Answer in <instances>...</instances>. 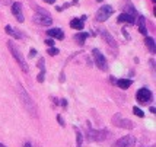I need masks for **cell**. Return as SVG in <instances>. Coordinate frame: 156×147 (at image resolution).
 <instances>
[{
    "mask_svg": "<svg viewBox=\"0 0 156 147\" xmlns=\"http://www.w3.org/2000/svg\"><path fill=\"white\" fill-rule=\"evenodd\" d=\"M18 95H19V98H21V101H22V105L25 107V109L28 111V114H29L31 116L37 118V116H38L37 105H35L34 99L29 96V93L25 90V87H24L21 83H18Z\"/></svg>",
    "mask_w": 156,
    "mask_h": 147,
    "instance_id": "obj_1",
    "label": "cell"
},
{
    "mask_svg": "<svg viewBox=\"0 0 156 147\" xmlns=\"http://www.w3.org/2000/svg\"><path fill=\"white\" fill-rule=\"evenodd\" d=\"M7 48H9V51L12 53L13 58L16 60V63L19 64L21 70H22L24 73H28V64H26V61H25V57L22 55V53L19 51V48L13 44V41H9V42H7Z\"/></svg>",
    "mask_w": 156,
    "mask_h": 147,
    "instance_id": "obj_2",
    "label": "cell"
},
{
    "mask_svg": "<svg viewBox=\"0 0 156 147\" xmlns=\"http://www.w3.org/2000/svg\"><path fill=\"white\" fill-rule=\"evenodd\" d=\"M89 128H88V136H89V140L92 141H104L107 138V136L110 134L107 130H92L90 124L88 122Z\"/></svg>",
    "mask_w": 156,
    "mask_h": 147,
    "instance_id": "obj_3",
    "label": "cell"
},
{
    "mask_svg": "<svg viewBox=\"0 0 156 147\" xmlns=\"http://www.w3.org/2000/svg\"><path fill=\"white\" fill-rule=\"evenodd\" d=\"M92 57H93V60H95L96 67H99L102 72H105V70L108 69L107 58H105V55H104V54H102L98 48H93V50H92Z\"/></svg>",
    "mask_w": 156,
    "mask_h": 147,
    "instance_id": "obj_4",
    "label": "cell"
},
{
    "mask_svg": "<svg viewBox=\"0 0 156 147\" xmlns=\"http://www.w3.org/2000/svg\"><path fill=\"white\" fill-rule=\"evenodd\" d=\"M113 12H114L113 6L105 4V6H102L101 9H98V12L95 13V19H96L98 22H104V21H107V19L113 15Z\"/></svg>",
    "mask_w": 156,
    "mask_h": 147,
    "instance_id": "obj_5",
    "label": "cell"
},
{
    "mask_svg": "<svg viewBox=\"0 0 156 147\" xmlns=\"http://www.w3.org/2000/svg\"><path fill=\"white\" fill-rule=\"evenodd\" d=\"M113 122H114L117 127H121V128H127V130H131V128L134 127V124H133L130 119H127V118H123L120 114H115V115L113 116Z\"/></svg>",
    "mask_w": 156,
    "mask_h": 147,
    "instance_id": "obj_6",
    "label": "cell"
},
{
    "mask_svg": "<svg viewBox=\"0 0 156 147\" xmlns=\"http://www.w3.org/2000/svg\"><path fill=\"white\" fill-rule=\"evenodd\" d=\"M150 98H152V92H150L147 87H142V89H139L137 93H136V99H137L140 104H147V102L150 101Z\"/></svg>",
    "mask_w": 156,
    "mask_h": 147,
    "instance_id": "obj_7",
    "label": "cell"
},
{
    "mask_svg": "<svg viewBox=\"0 0 156 147\" xmlns=\"http://www.w3.org/2000/svg\"><path fill=\"white\" fill-rule=\"evenodd\" d=\"M134 144H136V138L133 136H124L115 143L114 147H134Z\"/></svg>",
    "mask_w": 156,
    "mask_h": 147,
    "instance_id": "obj_8",
    "label": "cell"
},
{
    "mask_svg": "<svg viewBox=\"0 0 156 147\" xmlns=\"http://www.w3.org/2000/svg\"><path fill=\"white\" fill-rule=\"evenodd\" d=\"M12 13H13V16L18 19V22H24L25 21V18H24V13H22V4L21 3H13L12 4Z\"/></svg>",
    "mask_w": 156,
    "mask_h": 147,
    "instance_id": "obj_9",
    "label": "cell"
},
{
    "mask_svg": "<svg viewBox=\"0 0 156 147\" xmlns=\"http://www.w3.org/2000/svg\"><path fill=\"white\" fill-rule=\"evenodd\" d=\"M34 22L38 23V25H42V26H50L53 23V19L51 16H44V15H34Z\"/></svg>",
    "mask_w": 156,
    "mask_h": 147,
    "instance_id": "obj_10",
    "label": "cell"
},
{
    "mask_svg": "<svg viewBox=\"0 0 156 147\" xmlns=\"http://www.w3.org/2000/svg\"><path fill=\"white\" fill-rule=\"evenodd\" d=\"M101 35H102V38L107 41V44H108L111 48H117V42H115V39L113 38V35H111L107 29H101Z\"/></svg>",
    "mask_w": 156,
    "mask_h": 147,
    "instance_id": "obj_11",
    "label": "cell"
},
{
    "mask_svg": "<svg viewBox=\"0 0 156 147\" xmlns=\"http://www.w3.org/2000/svg\"><path fill=\"white\" fill-rule=\"evenodd\" d=\"M51 38H57V39H63L64 38V32L60 29V28H53V29H48L47 32Z\"/></svg>",
    "mask_w": 156,
    "mask_h": 147,
    "instance_id": "obj_12",
    "label": "cell"
},
{
    "mask_svg": "<svg viewBox=\"0 0 156 147\" xmlns=\"http://www.w3.org/2000/svg\"><path fill=\"white\" fill-rule=\"evenodd\" d=\"M118 22H123V23H134V16L128 15V13H121L117 19Z\"/></svg>",
    "mask_w": 156,
    "mask_h": 147,
    "instance_id": "obj_13",
    "label": "cell"
},
{
    "mask_svg": "<svg viewBox=\"0 0 156 147\" xmlns=\"http://www.w3.org/2000/svg\"><path fill=\"white\" fill-rule=\"evenodd\" d=\"M83 25H85V22L82 21V19H72L70 21V26L73 28V29H76V31H82L83 29Z\"/></svg>",
    "mask_w": 156,
    "mask_h": 147,
    "instance_id": "obj_14",
    "label": "cell"
},
{
    "mask_svg": "<svg viewBox=\"0 0 156 147\" xmlns=\"http://www.w3.org/2000/svg\"><path fill=\"white\" fill-rule=\"evenodd\" d=\"M6 32H7L10 37H13L15 39H21V38H22V35H21V34H19L15 28H12L10 25H7V26H6Z\"/></svg>",
    "mask_w": 156,
    "mask_h": 147,
    "instance_id": "obj_15",
    "label": "cell"
},
{
    "mask_svg": "<svg viewBox=\"0 0 156 147\" xmlns=\"http://www.w3.org/2000/svg\"><path fill=\"white\" fill-rule=\"evenodd\" d=\"M145 44H146V47L149 48V51L155 54V39H153V38H150V37H146Z\"/></svg>",
    "mask_w": 156,
    "mask_h": 147,
    "instance_id": "obj_16",
    "label": "cell"
},
{
    "mask_svg": "<svg viewBox=\"0 0 156 147\" xmlns=\"http://www.w3.org/2000/svg\"><path fill=\"white\" fill-rule=\"evenodd\" d=\"M115 83H117V85L120 86V87H121V89H127V87H130V85H131V80H130V79H118Z\"/></svg>",
    "mask_w": 156,
    "mask_h": 147,
    "instance_id": "obj_17",
    "label": "cell"
},
{
    "mask_svg": "<svg viewBox=\"0 0 156 147\" xmlns=\"http://www.w3.org/2000/svg\"><path fill=\"white\" fill-rule=\"evenodd\" d=\"M139 31H140V32H142L145 37L147 35V29H146V25H145V18H143V16H140V18H139Z\"/></svg>",
    "mask_w": 156,
    "mask_h": 147,
    "instance_id": "obj_18",
    "label": "cell"
},
{
    "mask_svg": "<svg viewBox=\"0 0 156 147\" xmlns=\"http://www.w3.org/2000/svg\"><path fill=\"white\" fill-rule=\"evenodd\" d=\"M86 38H88V34H85V32H80V34H78V35L75 37V39L78 41L79 44H83Z\"/></svg>",
    "mask_w": 156,
    "mask_h": 147,
    "instance_id": "obj_19",
    "label": "cell"
},
{
    "mask_svg": "<svg viewBox=\"0 0 156 147\" xmlns=\"http://www.w3.org/2000/svg\"><path fill=\"white\" fill-rule=\"evenodd\" d=\"M133 112H134V114H136L137 116H142V118L145 116V112H143V111L140 109L139 107H134V108H133Z\"/></svg>",
    "mask_w": 156,
    "mask_h": 147,
    "instance_id": "obj_20",
    "label": "cell"
},
{
    "mask_svg": "<svg viewBox=\"0 0 156 147\" xmlns=\"http://www.w3.org/2000/svg\"><path fill=\"white\" fill-rule=\"evenodd\" d=\"M76 134H78V147H82V138H83V136H82V133L79 131L78 128H76Z\"/></svg>",
    "mask_w": 156,
    "mask_h": 147,
    "instance_id": "obj_21",
    "label": "cell"
},
{
    "mask_svg": "<svg viewBox=\"0 0 156 147\" xmlns=\"http://www.w3.org/2000/svg\"><path fill=\"white\" fill-rule=\"evenodd\" d=\"M57 54H58V50L57 48L48 47V55H57Z\"/></svg>",
    "mask_w": 156,
    "mask_h": 147,
    "instance_id": "obj_22",
    "label": "cell"
},
{
    "mask_svg": "<svg viewBox=\"0 0 156 147\" xmlns=\"http://www.w3.org/2000/svg\"><path fill=\"white\" fill-rule=\"evenodd\" d=\"M57 121H58V124H60L61 127H66V122H64V119H63L61 115H57Z\"/></svg>",
    "mask_w": 156,
    "mask_h": 147,
    "instance_id": "obj_23",
    "label": "cell"
},
{
    "mask_svg": "<svg viewBox=\"0 0 156 147\" xmlns=\"http://www.w3.org/2000/svg\"><path fill=\"white\" fill-rule=\"evenodd\" d=\"M44 76H45V70H41V73H39V76L37 77V79H38V82H39V83H42V82H44Z\"/></svg>",
    "mask_w": 156,
    "mask_h": 147,
    "instance_id": "obj_24",
    "label": "cell"
},
{
    "mask_svg": "<svg viewBox=\"0 0 156 147\" xmlns=\"http://www.w3.org/2000/svg\"><path fill=\"white\" fill-rule=\"evenodd\" d=\"M38 67L41 69V70H45V69H44V58H39V61H38Z\"/></svg>",
    "mask_w": 156,
    "mask_h": 147,
    "instance_id": "obj_25",
    "label": "cell"
},
{
    "mask_svg": "<svg viewBox=\"0 0 156 147\" xmlns=\"http://www.w3.org/2000/svg\"><path fill=\"white\" fill-rule=\"evenodd\" d=\"M45 44H47L48 47H53V45H54V41L50 38V39H45Z\"/></svg>",
    "mask_w": 156,
    "mask_h": 147,
    "instance_id": "obj_26",
    "label": "cell"
},
{
    "mask_svg": "<svg viewBox=\"0 0 156 147\" xmlns=\"http://www.w3.org/2000/svg\"><path fill=\"white\" fill-rule=\"evenodd\" d=\"M29 54H31V57H35V55H37V51H35L34 48H31V53H29Z\"/></svg>",
    "mask_w": 156,
    "mask_h": 147,
    "instance_id": "obj_27",
    "label": "cell"
},
{
    "mask_svg": "<svg viewBox=\"0 0 156 147\" xmlns=\"http://www.w3.org/2000/svg\"><path fill=\"white\" fill-rule=\"evenodd\" d=\"M67 105V101L66 99H61V107H66Z\"/></svg>",
    "mask_w": 156,
    "mask_h": 147,
    "instance_id": "obj_28",
    "label": "cell"
},
{
    "mask_svg": "<svg viewBox=\"0 0 156 147\" xmlns=\"http://www.w3.org/2000/svg\"><path fill=\"white\" fill-rule=\"evenodd\" d=\"M44 1H45V3H48V4H53L56 0H44Z\"/></svg>",
    "mask_w": 156,
    "mask_h": 147,
    "instance_id": "obj_29",
    "label": "cell"
},
{
    "mask_svg": "<svg viewBox=\"0 0 156 147\" xmlns=\"http://www.w3.org/2000/svg\"><path fill=\"white\" fill-rule=\"evenodd\" d=\"M155 111H156L155 107H150V112H153V114H155Z\"/></svg>",
    "mask_w": 156,
    "mask_h": 147,
    "instance_id": "obj_30",
    "label": "cell"
},
{
    "mask_svg": "<svg viewBox=\"0 0 156 147\" xmlns=\"http://www.w3.org/2000/svg\"><path fill=\"white\" fill-rule=\"evenodd\" d=\"M24 147H31V144H29V143H26V144H25Z\"/></svg>",
    "mask_w": 156,
    "mask_h": 147,
    "instance_id": "obj_31",
    "label": "cell"
},
{
    "mask_svg": "<svg viewBox=\"0 0 156 147\" xmlns=\"http://www.w3.org/2000/svg\"><path fill=\"white\" fill-rule=\"evenodd\" d=\"M0 147H6V146H4V144H1V143H0Z\"/></svg>",
    "mask_w": 156,
    "mask_h": 147,
    "instance_id": "obj_32",
    "label": "cell"
},
{
    "mask_svg": "<svg viewBox=\"0 0 156 147\" xmlns=\"http://www.w3.org/2000/svg\"><path fill=\"white\" fill-rule=\"evenodd\" d=\"M96 1H102V0H96Z\"/></svg>",
    "mask_w": 156,
    "mask_h": 147,
    "instance_id": "obj_33",
    "label": "cell"
}]
</instances>
